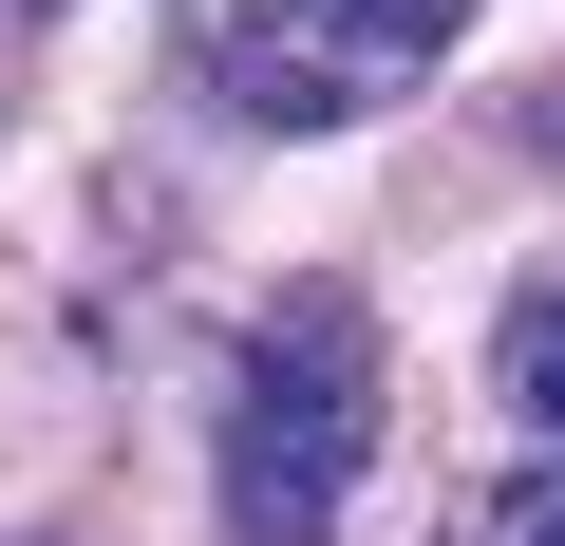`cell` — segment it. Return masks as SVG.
<instances>
[{
    "label": "cell",
    "instance_id": "3957f363",
    "mask_svg": "<svg viewBox=\"0 0 565 546\" xmlns=\"http://www.w3.org/2000/svg\"><path fill=\"white\" fill-rule=\"evenodd\" d=\"M490 396H509L527 452H565V264H527V283H509V321H490Z\"/></svg>",
    "mask_w": 565,
    "mask_h": 546
},
{
    "label": "cell",
    "instance_id": "7a4b0ae2",
    "mask_svg": "<svg viewBox=\"0 0 565 546\" xmlns=\"http://www.w3.org/2000/svg\"><path fill=\"white\" fill-rule=\"evenodd\" d=\"M471 39V0H170V57L226 132H359Z\"/></svg>",
    "mask_w": 565,
    "mask_h": 546
},
{
    "label": "cell",
    "instance_id": "5b68a950",
    "mask_svg": "<svg viewBox=\"0 0 565 546\" xmlns=\"http://www.w3.org/2000/svg\"><path fill=\"white\" fill-rule=\"evenodd\" d=\"M527 151H546V170H565V76H546V95H527Z\"/></svg>",
    "mask_w": 565,
    "mask_h": 546
},
{
    "label": "cell",
    "instance_id": "277c9868",
    "mask_svg": "<svg viewBox=\"0 0 565 546\" xmlns=\"http://www.w3.org/2000/svg\"><path fill=\"white\" fill-rule=\"evenodd\" d=\"M452 546H565V452H509V471L452 508Z\"/></svg>",
    "mask_w": 565,
    "mask_h": 546
},
{
    "label": "cell",
    "instance_id": "6da1fadb",
    "mask_svg": "<svg viewBox=\"0 0 565 546\" xmlns=\"http://www.w3.org/2000/svg\"><path fill=\"white\" fill-rule=\"evenodd\" d=\"M377 433H396V340H377V302H359V283H282V302L226 340V415H207L226 546H340Z\"/></svg>",
    "mask_w": 565,
    "mask_h": 546
}]
</instances>
